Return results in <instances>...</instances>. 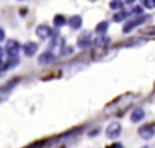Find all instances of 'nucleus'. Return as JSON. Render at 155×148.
I'll return each mask as SVG.
<instances>
[{"label":"nucleus","instance_id":"obj_20","mask_svg":"<svg viewBox=\"0 0 155 148\" xmlns=\"http://www.w3.org/2000/svg\"><path fill=\"white\" fill-rule=\"evenodd\" d=\"M127 4H132V3H135V0H125Z\"/></svg>","mask_w":155,"mask_h":148},{"label":"nucleus","instance_id":"obj_2","mask_svg":"<svg viewBox=\"0 0 155 148\" xmlns=\"http://www.w3.org/2000/svg\"><path fill=\"white\" fill-rule=\"evenodd\" d=\"M121 135V125L120 122H112V124H109V127L106 128V136L109 139H112V140H114V139L120 137Z\"/></svg>","mask_w":155,"mask_h":148},{"label":"nucleus","instance_id":"obj_15","mask_svg":"<svg viewBox=\"0 0 155 148\" xmlns=\"http://www.w3.org/2000/svg\"><path fill=\"white\" fill-rule=\"evenodd\" d=\"M129 14L127 12V11H123V10H118V12L117 14H114V16H113V21L114 22H121V21H124V19L128 16Z\"/></svg>","mask_w":155,"mask_h":148},{"label":"nucleus","instance_id":"obj_6","mask_svg":"<svg viewBox=\"0 0 155 148\" xmlns=\"http://www.w3.org/2000/svg\"><path fill=\"white\" fill-rule=\"evenodd\" d=\"M56 60V54L53 52H44L40 57H38V64L40 65H51Z\"/></svg>","mask_w":155,"mask_h":148},{"label":"nucleus","instance_id":"obj_7","mask_svg":"<svg viewBox=\"0 0 155 148\" xmlns=\"http://www.w3.org/2000/svg\"><path fill=\"white\" fill-rule=\"evenodd\" d=\"M64 49V40H63L60 35H54V40L51 43V50L54 53H59Z\"/></svg>","mask_w":155,"mask_h":148},{"label":"nucleus","instance_id":"obj_3","mask_svg":"<svg viewBox=\"0 0 155 148\" xmlns=\"http://www.w3.org/2000/svg\"><path fill=\"white\" fill-rule=\"evenodd\" d=\"M146 21H147V16H146V15H139L136 19H132V21H129L128 23L124 26L123 31H124V33H129L131 30H134L135 27L139 26V24H143Z\"/></svg>","mask_w":155,"mask_h":148},{"label":"nucleus","instance_id":"obj_18","mask_svg":"<svg viewBox=\"0 0 155 148\" xmlns=\"http://www.w3.org/2000/svg\"><path fill=\"white\" fill-rule=\"evenodd\" d=\"M132 14H135V15H143L144 11H143L142 7H134L132 8Z\"/></svg>","mask_w":155,"mask_h":148},{"label":"nucleus","instance_id":"obj_13","mask_svg":"<svg viewBox=\"0 0 155 148\" xmlns=\"http://www.w3.org/2000/svg\"><path fill=\"white\" fill-rule=\"evenodd\" d=\"M107 43H109V38L106 37V35H98V37L95 38V46H98V48H104V46H106Z\"/></svg>","mask_w":155,"mask_h":148},{"label":"nucleus","instance_id":"obj_5","mask_svg":"<svg viewBox=\"0 0 155 148\" xmlns=\"http://www.w3.org/2000/svg\"><path fill=\"white\" fill-rule=\"evenodd\" d=\"M78 46L80 49H87L91 46V33L88 31H84L79 35L78 38Z\"/></svg>","mask_w":155,"mask_h":148},{"label":"nucleus","instance_id":"obj_12","mask_svg":"<svg viewBox=\"0 0 155 148\" xmlns=\"http://www.w3.org/2000/svg\"><path fill=\"white\" fill-rule=\"evenodd\" d=\"M107 27H109V22H106V21L99 22V23L97 24V27H95V33L98 35H104L105 33H106Z\"/></svg>","mask_w":155,"mask_h":148},{"label":"nucleus","instance_id":"obj_17","mask_svg":"<svg viewBox=\"0 0 155 148\" xmlns=\"http://www.w3.org/2000/svg\"><path fill=\"white\" fill-rule=\"evenodd\" d=\"M146 8H155V0H143Z\"/></svg>","mask_w":155,"mask_h":148},{"label":"nucleus","instance_id":"obj_21","mask_svg":"<svg viewBox=\"0 0 155 148\" xmlns=\"http://www.w3.org/2000/svg\"><path fill=\"white\" fill-rule=\"evenodd\" d=\"M142 148H151V147H148V146H144V147H142Z\"/></svg>","mask_w":155,"mask_h":148},{"label":"nucleus","instance_id":"obj_8","mask_svg":"<svg viewBox=\"0 0 155 148\" xmlns=\"http://www.w3.org/2000/svg\"><path fill=\"white\" fill-rule=\"evenodd\" d=\"M35 34H37L41 40H46V38H49L52 35V29L49 26H46V24H41V26L37 27Z\"/></svg>","mask_w":155,"mask_h":148},{"label":"nucleus","instance_id":"obj_14","mask_svg":"<svg viewBox=\"0 0 155 148\" xmlns=\"http://www.w3.org/2000/svg\"><path fill=\"white\" fill-rule=\"evenodd\" d=\"M53 23H54V26L61 27V26H64L65 23H68V22H67V19H65L64 15H61V14H57V15L53 18Z\"/></svg>","mask_w":155,"mask_h":148},{"label":"nucleus","instance_id":"obj_16","mask_svg":"<svg viewBox=\"0 0 155 148\" xmlns=\"http://www.w3.org/2000/svg\"><path fill=\"white\" fill-rule=\"evenodd\" d=\"M123 5H124L123 0H112V2L109 3V7L112 8V10H121Z\"/></svg>","mask_w":155,"mask_h":148},{"label":"nucleus","instance_id":"obj_22","mask_svg":"<svg viewBox=\"0 0 155 148\" xmlns=\"http://www.w3.org/2000/svg\"><path fill=\"white\" fill-rule=\"evenodd\" d=\"M88 2H91V3H94V2H97V0H88Z\"/></svg>","mask_w":155,"mask_h":148},{"label":"nucleus","instance_id":"obj_19","mask_svg":"<svg viewBox=\"0 0 155 148\" xmlns=\"http://www.w3.org/2000/svg\"><path fill=\"white\" fill-rule=\"evenodd\" d=\"M107 148H123V147H121V144L116 143V144H113V146H110V147H107Z\"/></svg>","mask_w":155,"mask_h":148},{"label":"nucleus","instance_id":"obj_1","mask_svg":"<svg viewBox=\"0 0 155 148\" xmlns=\"http://www.w3.org/2000/svg\"><path fill=\"white\" fill-rule=\"evenodd\" d=\"M139 135L144 140H150L155 136V125L153 124H146L142 128H139Z\"/></svg>","mask_w":155,"mask_h":148},{"label":"nucleus","instance_id":"obj_10","mask_svg":"<svg viewBox=\"0 0 155 148\" xmlns=\"http://www.w3.org/2000/svg\"><path fill=\"white\" fill-rule=\"evenodd\" d=\"M68 24H70L72 29H80L82 27V16H79V15H74V16H71L70 19H68Z\"/></svg>","mask_w":155,"mask_h":148},{"label":"nucleus","instance_id":"obj_9","mask_svg":"<svg viewBox=\"0 0 155 148\" xmlns=\"http://www.w3.org/2000/svg\"><path fill=\"white\" fill-rule=\"evenodd\" d=\"M38 50V45L35 42H26L23 45V53L26 54L27 57H31L37 53Z\"/></svg>","mask_w":155,"mask_h":148},{"label":"nucleus","instance_id":"obj_11","mask_svg":"<svg viewBox=\"0 0 155 148\" xmlns=\"http://www.w3.org/2000/svg\"><path fill=\"white\" fill-rule=\"evenodd\" d=\"M144 117H146V114L142 109H135L131 114V121L132 122H139V121H142Z\"/></svg>","mask_w":155,"mask_h":148},{"label":"nucleus","instance_id":"obj_4","mask_svg":"<svg viewBox=\"0 0 155 148\" xmlns=\"http://www.w3.org/2000/svg\"><path fill=\"white\" fill-rule=\"evenodd\" d=\"M5 50H7L10 57H18L19 50H21V45L15 40H10L7 42V45H5Z\"/></svg>","mask_w":155,"mask_h":148}]
</instances>
